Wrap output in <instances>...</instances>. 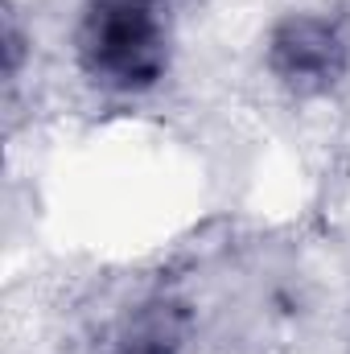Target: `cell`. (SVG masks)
I'll return each mask as SVG.
<instances>
[{
  "label": "cell",
  "mask_w": 350,
  "mask_h": 354,
  "mask_svg": "<svg viewBox=\"0 0 350 354\" xmlns=\"http://www.w3.org/2000/svg\"><path fill=\"white\" fill-rule=\"evenodd\" d=\"M71 54L87 87L111 99H140L174 66V0H83Z\"/></svg>",
  "instance_id": "1"
},
{
  "label": "cell",
  "mask_w": 350,
  "mask_h": 354,
  "mask_svg": "<svg viewBox=\"0 0 350 354\" xmlns=\"http://www.w3.org/2000/svg\"><path fill=\"white\" fill-rule=\"evenodd\" d=\"M29 54H33V33L21 25V12H17V4L8 0V4H4V83H8V91L21 83Z\"/></svg>",
  "instance_id": "3"
},
{
  "label": "cell",
  "mask_w": 350,
  "mask_h": 354,
  "mask_svg": "<svg viewBox=\"0 0 350 354\" xmlns=\"http://www.w3.org/2000/svg\"><path fill=\"white\" fill-rule=\"evenodd\" d=\"M103 354H185V346L161 342V338H145V334H124V330H120V338L107 342Z\"/></svg>",
  "instance_id": "4"
},
{
  "label": "cell",
  "mask_w": 350,
  "mask_h": 354,
  "mask_svg": "<svg viewBox=\"0 0 350 354\" xmlns=\"http://www.w3.org/2000/svg\"><path fill=\"white\" fill-rule=\"evenodd\" d=\"M260 62L288 99H330L350 79V25L326 8H288L264 29Z\"/></svg>",
  "instance_id": "2"
}]
</instances>
